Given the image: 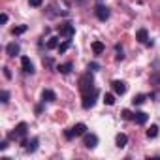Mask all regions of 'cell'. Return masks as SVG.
Returning <instances> with one entry per match:
<instances>
[{
  "label": "cell",
  "mask_w": 160,
  "mask_h": 160,
  "mask_svg": "<svg viewBox=\"0 0 160 160\" xmlns=\"http://www.w3.org/2000/svg\"><path fill=\"white\" fill-rule=\"evenodd\" d=\"M4 75H6L8 79H12V72H10V68H4Z\"/></svg>",
  "instance_id": "cell-32"
},
{
  "label": "cell",
  "mask_w": 160,
  "mask_h": 160,
  "mask_svg": "<svg viewBox=\"0 0 160 160\" xmlns=\"http://www.w3.org/2000/svg\"><path fill=\"white\" fill-rule=\"evenodd\" d=\"M156 136H158V126H156V124H152V126L147 130V138H149V139H154Z\"/></svg>",
  "instance_id": "cell-19"
},
{
  "label": "cell",
  "mask_w": 160,
  "mask_h": 160,
  "mask_svg": "<svg viewBox=\"0 0 160 160\" xmlns=\"http://www.w3.org/2000/svg\"><path fill=\"white\" fill-rule=\"evenodd\" d=\"M19 51H21V47H19V43H15V42L8 43V47H6L8 57H17V55H19Z\"/></svg>",
  "instance_id": "cell-11"
},
{
  "label": "cell",
  "mask_w": 160,
  "mask_h": 160,
  "mask_svg": "<svg viewBox=\"0 0 160 160\" xmlns=\"http://www.w3.org/2000/svg\"><path fill=\"white\" fill-rule=\"evenodd\" d=\"M147 121H149V115H147V113H143V111H136V113H134V122H136V124L143 126Z\"/></svg>",
  "instance_id": "cell-10"
},
{
  "label": "cell",
  "mask_w": 160,
  "mask_h": 160,
  "mask_svg": "<svg viewBox=\"0 0 160 160\" xmlns=\"http://www.w3.org/2000/svg\"><path fill=\"white\" fill-rule=\"evenodd\" d=\"M0 98H2V104H8L10 102V92L8 91H2V92H0Z\"/></svg>",
  "instance_id": "cell-26"
},
{
  "label": "cell",
  "mask_w": 160,
  "mask_h": 160,
  "mask_svg": "<svg viewBox=\"0 0 160 160\" xmlns=\"http://www.w3.org/2000/svg\"><path fill=\"white\" fill-rule=\"evenodd\" d=\"M104 49H106V45H104L102 42H94V43H92V51H94V55H102Z\"/></svg>",
  "instance_id": "cell-18"
},
{
  "label": "cell",
  "mask_w": 160,
  "mask_h": 160,
  "mask_svg": "<svg viewBox=\"0 0 160 160\" xmlns=\"http://www.w3.org/2000/svg\"><path fill=\"white\" fill-rule=\"evenodd\" d=\"M70 45H72V40H64L62 43H58V47H57V49H58V53L62 55V53H66V51L70 49Z\"/></svg>",
  "instance_id": "cell-17"
},
{
  "label": "cell",
  "mask_w": 160,
  "mask_h": 160,
  "mask_svg": "<svg viewBox=\"0 0 160 160\" xmlns=\"http://www.w3.org/2000/svg\"><path fill=\"white\" fill-rule=\"evenodd\" d=\"M85 132H87V124H83V122H79V124H75V126L72 128L73 138H75V136H85Z\"/></svg>",
  "instance_id": "cell-12"
},
{
  "label": "cell",
  "mask_w": 160,
  "mask_h": 160,
  "mask_svg": "<svg viewBox=\"0 0 160 160\" xmlns=\"http://www.w3.org/2000/svg\"><path fill=\"white\" fill-rule=\"evenodd\" d=\"M122 119H126V121H130V119H134V113H130L128 109H124V111H122Z\"/></svg>",
  "instance_id": "cell-28"
},
{
  "label": "cell",
  "mask_w": 160,
  "mask_h": 160,
  "mask_svg": "<svg viewBox=\"0 0 160 160\" xmlns=\"http://www.w3.org/2000/svg\"><path fill=\"white\" fill-rule=\"evenodd\" d=\"M72 68H73V66H72V62H66V64H58V66H57V72L66 75V73H70V72H72Z\"/></svg>",
  "instance_id": "cell-16"
},
{
  "label": "cell",
  "mask_w": 160,
  "mask_h": 160,
  "mask_svg": "<svg viewBox=\"0 0 160 160\" xmlns=\"http://www.w3.org/2000/svg\"><path fill=\"white\" fill-rule=\"evenodd\" d=\"M111 87H113V92H115L117 96H122V94L126 92V83H124V81H119V79H115V81L111 83Z\"/></svg>",
  "instance_id": "cell-8"
},
{
  "label": "cell",
  "mask_w": 160,
  "mask_h": 160,
  "mask_svg": "<svg viewBox=\"0 0 160 160\" xmlns=\"http://www.w3.org/2000/svg\"><path fill=\"white\" fill-rule=\"evenodd\" d=\"M151 85L160 87V73H158V72H154V73L151 75Z\"/></svg>",
  "instance_id": "cell-23"
},
{
  "label": "cell",
  "mask_w": 160,
  "mask_h": 160,
  "mask_svg": "<svg viewBox=\"0 0 160 160\" xmlns=\"http://www.w3.org/2000/svg\"><path fill=\"white\" fill-rule=\"evenodd\" d=\"M115 143H117V147H119V149L126 147V143H128V136H126V134H117V138H115Z\"/></svg>",
  "instance_id": "cell-15"
},
{
  "label": "cell",
  "mask_w": 160,
  "mask_h": 160,
  "mask_svg": "<svg viewBox=\"0 0 160 160\" xmlns=\"http://www.w3.org/2000/svg\"><path fill=\"white\" fill-rule=\"evenodd\" d=\"M47 49H55V47H58V38L55 36V38H49V42H47V45H45Z\"/></svg>",
  "instance_id": "cell-24"
},
{
  "label": "cell",
  "mask_w": 160,
  "mask_h": 160,
  "mask_svg": "<svg viewBox=\"0 0 160 160\" xmlns=\"http://www.w3.org/2000/svg\"><path fill=\"white\" fill-rule=\"evenodd\" d=\"M98 89H94V91H91L89 94H83V109H91L94 104H96V98H98Z\"/></svg>",
  "instance_id": "cell-3"
},
{
  "label": "cell",
  "mask_w": 160,
  "mask_h": 160,
  "mask_svg": "<svg viewBox=\"0 0 160 160\" xmlns=\"http://www.w3.org/2000/svg\"><path fill=\"white\" fill-rule=\"evenodd\" d=\"M42 100H43V102H55V100H57V94H55L51 89H43V92H42Z\"/></svg>",
  "instance_id": "cell-14"
},
{
  "label": "cell",
  "mask_w": 160,
  "mask_h": 160,
  "mask_svg": "<svg viewBox=\"0 0 160 160\" xmlns=\"http://www.w3.org/2000/svg\"><path fill=\"white\" fill-rule=\"evenodd\" d=\"M23 32H27V25H19V27H13V28H12V34H13V36H19V34H23Z\"/></svg>",
  "instance_id": "cell-20"
},
{
  "label": "cell",
  "mask_w": 160,
  "mask_h": 160,
  "mask_svg": "<svg viewBox=\"0 0 160 160\" xmlns=\"http://www.w3.org/2000/svg\"><path fill=\"white\" fill-rule=\"evenodd\" d=\"M0 21H2V23H8V15L2 13V15H0Z\"/></svg>",
  "instance_id": "cell-33"
},
{
  "label": "cell",
  "mask_w": 160,
  "mask_h": 160,
  "mask_svg": "<svg viewBox=\"0 0 160 160\" xmlns=\"http://www.w3.org/2000/svg\"><path fill=\"white\" fill-rule=\"evenodd\" d=\"M94 79L91 75V72H87L85 75H81V79H79V91H81V94H89L91 91H94Z\"/></svg>",
  "instance_id": "cell-1"
},
{
  "label": "cell",
  "mask_w": 160,
  "mask_h": 160,
  "mask_svg": "<svg viewBox=\"0 0 160 160\" xmlns=\"http://www.w3.org/2000/svg\"><path fill=\"white\" fill-rule=\"evenodd\" d=\"M83 145H85L87 149H94V147L98 145V136H96V134H85Z\"/></svg>",
  "instance_id": "cell-6"
},
{
  "label": "cell",
  "mask_w": 160,
  "mask_h": 160,
  "mask_svg": "<svg viewBox=\"0 0 160 160\" xmlns=\"http://www.w3.org/2000/svg\"><path fill=\"white\" fill-rule=\"evenodd\" d=\"M21 66H23V72H25V73H34V72H36V70H34V64L30 62L28 57H23V58H21Z\"/></svg>",
  "instance_id": "cell-9"
},
{
  "label": "cell",
  "mask_w": 160,
  "mask_h": 160,
  "mask_svg": "<svg viewBox=\"0 0 160 160\" xmlns=\"http://www.w3.org/2000/svg\"><path fill=\"white\" fill-rule=\"evenodd\" d=\"M8 141H10V139H4V141H0V151H6V149H8Z\"/></svg>",
  "instance_id": "cell-29"
},
{
  "label": "cell",
  "mask_w": 160,
  "mask_h": 160,
  "mask_svg": "<svg viewBox=\"0 0 160 160\" xmlns=\"http://www.w3.org/2000/svg\"><path fill=\"white\" fill-rule=\"evenodd\" d=\"M136 40H138L139 43H147V42H149V32H147L145 28H139V30L136 32Z\"/></svg>",
  "instance_id": "cell-13"
},
{
  "label": "cell",
  "mask_w": 160,
  "mask_h": 160,
  "mask_svg": "<svg viewBox=\"0 0 160 160\" xmlns=\"http://www.w3.org/2000/svg\"><path fill=\"white\" fill-rule=\"evenodd\" d=\"M64 138H66V139H72V138H73V134H72V128H68V130L64 132Z\"/></svg>",
  "instance_id": "cell-30"
},
{
  "label": "cell",
  "mask_w": 160,
  "mask_h": 160,
  "mask_svg": "<svg viewBox=\"0 0 160 160\" xmlns=\"http://www.w3.org/2000/svg\"><path fill=\"white\" fill-rule=\"evenodd\" d=\"M115 51H117L115 58H117V60H122V58H124V55H122V47H121V45H115Z\"/></svg>",
  "instance_id": "cell-25"
},
{
  "label": "cell",
  "mask_w": 160,
  "mask_h": 160,
  "mask_svg": "<svg viewBox=\"0 0 160 160\" xmlns=\"http://www.w3.org/2000/svg\"><path fill=\"white\" fill-rule=\"evenodd\" d=\"M104 104H106V106H113V104H115V94H111V92L104 94Z\"/></svg>",
  "instance_id": "cell-21"
},
{
  "label": "cell",
  "mask_w": 160,
  "mask_h": 160,
  "mask_svg": "<svg viewBox=\"0 0 160 160\" xmlns=\"http://www.w3.org/2000/svg\"><path fill=\"white\" fill-rule=\"evenodd\" d=\"M58 34H60V36H64L66 40H72V36L75 34V28H73V25L64 23V25H60V27H58Z\"/></svg>",
  "instance_id": "cell-5"
},
{
  "label": "cell",
  "mask_w": 160,
  "mask_h": 160,
  "mask_svg": "<svg viewBox=\"0 0 160 160\" xmlns=\"http://www.w3.org/2000/svg\"><path fill=\"white\" fill-rule=\"evenodd\" d=\"M38 143H40L38 138H34V139H30V141H28V139H23V141H21V145H23V149H25L27 152H34V151L38 149Z\"/></svg>",
  "instance_id": "cell-7"
},
{
  "label": "cell",
  "mask_w": 160,
  "mask_h": 160,
  "mask_svg": "<svg viewBox=\"0 0 160 160\" xmlns=\"http://www.w3.org/2000/svg\"><path fill=\"white\" fill-rule=\"evenodd\" d=\"M100 68V64H96V62H91L89 64V70H98Z\"/></svg>",
  "instance_id": "cell-31"
},
{
  "label": "cell",
  "mask_w": 160,
  "mask_h": 160,
  "mask_svg": "<svg viewBox=\"0 0 160 160\" xmlns=\"http://www.w3.org/2000/svg\"><path fill=\"white\" fill-rule=\"evenodd\" d=\"M27 130H28L27 122H19V124L8 134V139H10V141H23L25 136H27Z\"/></svg>",
  "instance_id": "cell-2"
},
{
  "label": "cell",
  "mask_w": 160,
  "mask_h": 160,
  "mask_svg": "<svg viewBox=\"0 0 160 160\" xmlns=\"http://www.w3.org/2000/svg\"><path fill=\"white\" fill-rule=\"evenodd\" d=\"M28 4H30L32 8H40V6L43 4V0H28Z\"/></svg>",
  "instance_id": "cell-27"
},
{
  "label": "cell",
  "mask_w": 160,
  "mask_h": 160,
  "mask_svg": "<svg viewBox=\"0 0 160 160\" xmlns=\"http://www.w3.org/2000/svg\"><path fill=\"white\" fill-rule=\"evenodd\" d=\"M145 100H147V96H145V94H138V96H134L132 104H134V106H141V104H143Z\"/></svg>",
  "instance_id": "cell-22"
},
{
  "label": "cell",
  "mask_w": 160,
  "mask_h": 160,
  "mask_svg": "<svg viewBox=\"0 0 160 160\" xmlns=\"http://www.w3.org/2000/svg\"><path fill=\"white\" fill-rule=\"evenodd\" d=\"M94 13H96V17H98L100 21H108V19H109V15H111L109 8H108V6H104V4H98V6L94 8Z\"/></svg>",
  "instance_id": "cell-4"
}]
</instances>
